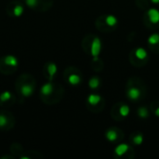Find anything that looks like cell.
Wrapping results in <instances>:
<instances>
[{
  "label": "cell",
  "mask_w": 159,
  "mask_h": 159,
  "mask_svg": "<svg viewBox=\"0 0 159 159\" xmlns=\"http://www.w3.org/2000/svg\"><path fill=\"white\" fill-rule=\"evenodd\" d=\"M10 152L14 155V156H16V157H18L19 158L24 154V150H23V148H22V146L20 144V143H13L11 145H10Z\"/></svg>",
  "instance_id": "cell-13"
},
{
  "label": "cell",
  "mask_w": 159,
  "mask_h": 159,
  "mask_svg": "<svg viewBox=\"0 0 159 159\" xmlns=\"http://www.w3.org/2000/svg\"><path fill=\"white\" fill-rule=\"evenodd\" d=\"M133 55L136 57V59H138L139 61H145L148 57V54H147V51L143 48H138Z\"/></svg>",
  "instance_id": "cell-15"
},
{
  "label": "cell",
  "mask_w": 159,
  "mask_h": 159,
  "mask_svg": "<svg viewBox=\"0 0 159 159\" xmlns=\"http://www.w3.org/2000/svg\"><path fill=\"white\" fill-rule=\"evenodd\" d=\"M15 95L8 90L0 93V106L10 107L15 103Z\"/></svg>",
  "instance_id": "cell-10"
},
{
  "label": "cell",
  "mask_w": 159,
  "mask_h": 159,
  "mask_svg": "<svg viewBox=\"0 0 159 159\" xmlns=\"http://www.w3.org/2000/svg\"><path fill=\"white\" fill-rule=\"evenodd\" d=\"M129 146L126 143H122V144H119L116 147L115 153L117 157H122L125 154H127L129 152Z\"/></svg>",
  "instance_id": "cell-17"
},
{
  "label": "cell",
  "mask_w": 159,
  "mask_h": 159,
  "mask_svg": "<svg viewBox=\"0 0 159 159\" xmlns=\"http://www.w3.org/2000/svg\"><path fill=\"white\" fill-rule=\"evenodd\" d=\"M15 126V117L7 110H0V130L8 131Z\"/></svg>",
  "instance_id": "cell-4"
},
{
  "label": "cell",
  "mask_w": 159,
  "mask_h": 159,
  "mask_svg": "<svg viewBox=\"0 0 159 159\" xmlns=\"http://www.w3.org/2000/svg\"><path fill=\"white\" fill-rule=\"evenodd\" d=\"M36 88V81L30 74L20 75L15 82V90L20 98L31 97Z\"/></svg>",
  "instance_id": "cell-2"
},
{
  "label": "cell",
  "mask_w": 159,
  "mask_h": 159,
  "mask_svg": "<svg viewBox=\"0 0 159 159\" xmlns=\"http://www.w3.org/2000/svg\"><path fill=\"white\" fill-rule=\"evenodd\" d=\"M132 142L135 145H141L143 143V136L141 133H136L132 137Z\"/></svg>",
  "instance_id": "cell-22"
},
{
  "label": "cell",
  "mask_w": 159,
  "mask_h": 159,
  "mask_svg": "<svg viewBox=\"0 0 159 159\" xmlns=\"http://www.w3.org/2000/svg\"><path fill=\"white\" fill-rule=\"evenodd\" d=\"M19 67V61L14 55H5L0 57V73L3 75H12Z\"/></svg>",
  "instance_id": "cell-3"
},
{
  "label": "cell",
  "mask_w": 159,
  "mask_h": 159,
  "mask_svg": "<svg viewBox=\"0 0 159 159\" xmlns=\"http://www.w3.org/2000/svg\"><path fill=\"white\" fill-rule=\"evenodd\" d=\"M58 71V67L57 64L53 61H48L44 65L43 68V73L45 77L47 78L48 81H53L54 76L56 75Z\"/></svg>",
  "instance_id": "cell-9"
},
{
  "label": "cell",
  "mask_w": 159,
  "mask_h": 159,
  "mask_svg": "<svg viewBox=\"0 0 159 159\" xmlns=\"http://www.w3.org/2000/svg\"><path fill=\"white\" fill-rule=\"evenodd\" d=\"M89 52H90V55L93 57V61H96L98 60V56L100 55L101 53V50H102V41L99 37H96L94 36L90 43H89Z\"/></svg>",
  "instance_id": "cell-8"
},
{
  "label": "cell",
  "mask_w": 159,
  "mask_h": 159,
  "mask_svg": "<svg viewBox=\"0 0 159 159\" xmlns=\"http://www.w3.org/2000/svg\"><path fill=\"white\" fill-rule=\"evenodd\" d=\"M148 43L151 47H155L159 44V34H153L148 38Z\"/></svg>",
  "instance_id": "cell-20"
},
{
  "label": "cell",
  "mask_w": 159,
  "mask_h": 159,
  "mask_svg": "<svg viewBox=\"0 0 159 159\" xmlns=\"http://www.w3.org/2000/svg\"><path fill=\"white\" fill-rule=\"evenodd\" d=\"M63 92V89L60 85L53 83V81H48L41 87L39 96L44 103L52 105L58 103L62 99Z\"/></svg>",
  "instance_id": "cell-1"
},
{
  "label": "cell",
  "mask_w": 159,
  "mask_h": 159,
  "mask_svg": "<svg viewBox=\"0 0 159 159\" xmlns=\"http://www.w3.org/2000/svg\"><path fill=\"white\" fill-rule=\"evenodd\" d=\"M147 18L149 19L150 22L153 24L159 23V10L157 8H150L147 11Z\"/></svg>",
  "instance_id": "cell-12"
},
{
  "label": "cell",
  "mask_w": 159,
  "mask_h": 159,
  "mask_svg": "<svg viewBox=\"0 0 159 159\" xmlns=\"http://www.w3.org/2000/svg\"><path fill=\"white\" fill-rule=\"evenodd\" d=\"M155 115L157 116H159V106L156 109V111H155Z\"/></svg>",
  "instance_id": "cell-24"
},
{
  "label": "cell",
  "mask_w": 159,
  "mask_h": 159,
  "mask_svg": "<svg viewBox=\"0 0 159 159\" xmlns=\"http://www.w3.org/2000/svg\"><path fill=\"white\" fill-rule=\"evenodd\" d=\"M102 101V97L98 94H90L88 99H87V102H88V104L89 106H97Z\"/></svg>",
  "instance_id": "cell-14"
},
{
  "label": "cell",
  "mask_w": 159,
  "mask_h": 159,
  "mask_svg": "<svg viewBox=\"0 0 159 159\" xmlns=\"http://www.w3.org/2000/svg\"><path fill=\"white\" fill-rule=\"evenodd\" d=\"M105 137L109 142H116L118 139V131L116 129H110L109 130L106 131Z\"/></svg>",
  "instance_id": "cell-16"
},
{
  "label": "cell",
  "mask_w": 159,
  "mask_h": 159,
  "mask_svg": "<svg viewBox=\"0 0 159 159\" xmlns=\"http://www.w3.org/2000/svg\"><path fill=\"white\" fill-rule=\"evenodd\" d=\"M64 78L72 86H78L82 82V76L79 71L74 67H68L65 69Z\"/></svg>",
  "instance_id": "cell-7"
},
{
  "label": "cell",
  "mask_w": 159,
  "mask_h": 159,
  "mask_svg": "<svg viewBox=\"0 0 159 159\" xmlns=\"http://www.w3.org/2000/svg\"><path fill=\"white\" fill-rule=\"evenodd\" d=\"M89 88L92 89H97V88L100 86V79H99L97 76H94V77L90 78L89 81Z\"/></svg>",
  "instance_id": "cell-21"
},
{
  "label": "cell",
  "mask_w": 159,
  "mask_h": 159,
  "mask_svg": "<svg viewBox=\"0 0 159 159\" xmlns=\"http://www.w3.org/2000/svg\"><path fill=\"white\" fill-rule=\"evenodd\" d=\"M6 12L11 18H20L24 12V6L20 0L11 1L7 4Z\"/></svg>",
  "instance_id": "cell-6"
},
{
  "label": "cell",
  "mask_w": 159,
  "mask_h": 159,
  "mask_svg": "<svg viewBox=\"0 0 159 159\" xmlns=\"http://www.w3.org/2000/svg\"><path fill=\"white\" fill-rule=\"evenodd\" d=\"M34 11H48L53 5V0H20Z\"/></svg>",
  "instance_id": "cell-5"
},
{
  "label": "cell",
  "mask_w": 159,
  "mask_h": 159,
  "mask_svg": "<svg viewBox=\"0 0 159 159\" xmlns=\"http://www.w3.org/2000/svg\"><path fill=\"white\" fill-rule=\"evenodd\" d=\"M138 115H139V116L140 117H142V118H146V117H148V116H149V112H148V110H147V108L146 107H140L139 109H138Z\"/></svg>",
  "instance_id": "cell-23"
},
{
  "label": "cell",
  "mask_w": 159,
  "mask_h": 159,
  "mask_svg": "<svg viewBox=\"0 0 159 159\" xmlns=\"http://www.w3.org/2000/svg\"><path fill=\"white\" fill-rule=\"evenodd\" d=\"M130 112V109L129 107L127 105V104H121L120 107H119V110H118V113H119V116L124 118V117H127L129 116Z\"/></svg>",
  "instance_id": "cell-19"
},
{
  "label": "cell",
  "mask_w": 159,
  "mask_h": 159,
  "mask_svg": "<svg viewBox=\"0 0 159 159\" xmlns=\"http://www.w3.org/2000/svg\"><path fill=\"white\" fill-rule=\"evenodd\" d=\"M127 96L129 99H130L133 102L138 101L142 97V90L138 87L131 86L130 88H129V89L127 91Z\"/></svg>",
  "instance_id": "cell-11"
},
{
  "label": "cell",
  "mask_w": 159,
  "mask_h": 159,
  "mask_svg": "<svg viewBox=\"0 0 159 159\" xmlns=\"http://www.w3.org/2000/svg\"><path fill=\"white\" fill-rule=\"evenodd\" d=\"M154 4H159V0H151Z\"/></svg>",
  "instance_id": "cell-25"
},
{
  "label": "cell",
  "mask_w": 159,
  "mask_h": 159,
  "mask_svg": "<svg viewBox=\"0 0 159 159\" xmlns=\"http://www.w3.org/2000/svg\"><path fill=\"white\" fill-rule=\"evenodd\" d=\"M118 23V20H117V18L114 15H107L105 16L104 18V24H106V26L108 27H115L116 26Z\"/></svg>",
  "instance_id": "cell-18"
}]
</instances>
